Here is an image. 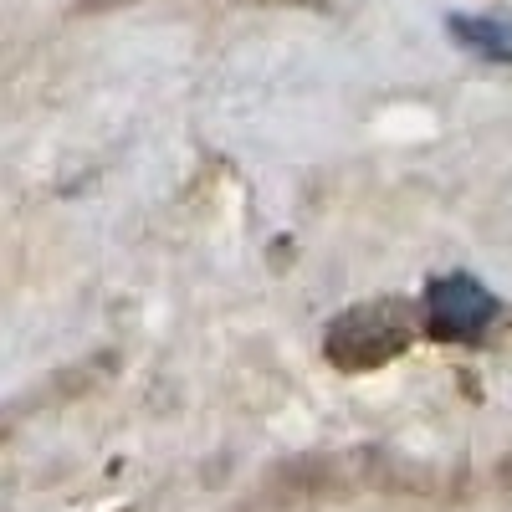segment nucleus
I'll return each mask as SVG.
<instances>
[{
	"label": "nucleus",
	"instance_id": "20e7f679",
	"mask_svg": "<svg viewBox=\"0 0 512 512\" xmlns=\"http://www.w3.org/2000/svg\"><path fill=\"white\" fill-rule=\"evenodd\" d=\"M446 31L456 36V47L477 52L482 62L512 67V16H451Z\"/></svg>",
	"mask_w": 512,
	"mask_h": 512
},
{
	"label": "nucleus",
	"instance_id": "f257e3e1",
	"mask_svg": "<svg viewBox=\"0 0 512 512\" xmlns=\"http://www.w3.org/2000/svg\"><path fill=\"white\" fill-rule=\"evenodd\" d=\"M451 472L441 466L410 461L390 446H349V451H308L272 466L256 507H308V502H333V497H441Z\"/></svg>",
	"mask_w": 512,
	"mask_h": 512
},
{
	"label": "nucleus",
	"instance_id": "7ed1b4c3",
	"mask_svg": "<svg viewBox=\"0 0 512 512\" xmlns=\"http://www.w3.org/2000/svg\"><path fill=\"white\" fill-rule=\"evenodd\" d=\"M425 328L436 338H482L497 318H502V303L466 272H451V277H436L425 287Z\"/></svg>",
	"mask_w": 512,
	"mask_h": 512
},
{
	"label": "nucleus",
	"instance_id": "39448f33",
	"mask_svg": "<svg viewBox=\"0 0 512 512\" xmlns=\"http://www.w3.org/2000/svg\"><path fill=\"white\" fill-rule=\"evenodd\" d=\"M118 6H134V0H72L77 16H98V11H118Z\"/></svg>",
	"mask_w": 512,
	"mask_h": 512
},
{
	"label": "nucleus",
	"instance_id": "f03ea898",
	"mask_svg": "<svg viewBox=\"0 0 512 512\" xmlns=\"http://www.w3.org/2000/svg\"><path fill=\"white\" fill-rule=\"evenodd\" d=\"M425 313L405 297H374V303L344 308L323 328V359L344 374H369L395 364L415 338H420Z\"/></svg>",
	"mask_w": 512,
	"mask_h": 512
}]
</instances>
